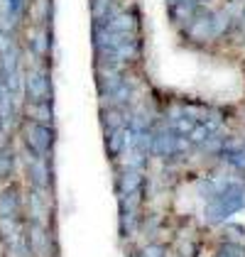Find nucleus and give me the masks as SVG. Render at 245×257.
<instances>
[{
	"label": "nucleus",
	"instance_id": "1a4fd4ad",
	"mask_svg": "<svg viewBox=\"0 0 245 257\" xmlns=\"http://www.w3.org/2000/svg\"><path fill=\"white\" fill-rule=\"evenodd\" d=\"M213 257H245V245L243 242H233V240H223L216 247Z\"/></svg>",
	"mask_w": 245,
	"mask_h": 257
},
{
	"label": "nucleus",
	"instance_id": "20e7f679",
	"mask_svg": "<svg viewBox=\"0 0 245 257\" xmlns=\"http://www.w3.org/2000/svg\"><path fill=\"white\" fill-rule=\"evenodd\" d=\"M25 237H27L32 257H59V242H57V233L52 223L25 218Z\"/></svg>",
	"mask_w": 245,
	"mask_h": 257
},
{
	"label": "nucleus",
	"instance_id": "423d86ee",
	"mask_svg": "<svg viewBox=\"0 0 245 257\" xmlns=\"http://www.w3.org/2000/svg\"><path fill=\"white\" fill-rule=\"evenodd\" d=\"M52 157H37L27 155L25 159V174H27V186L32 189H47L52 191L54 186V172H52Z\"/></svg>",
	"mask_w": 245,
	"mask_h": 257
},
{
	"label": "nucleus",
	"instance_id": "39448f33",
	"mask_svg": "<svg viewBox=\"0 0 245 257\" xmlns=\"http://www.w3.org/2000/svg\"><path fill=\"white\" fill-rule=\"evenodd\" d=\"M0 220L25 223V196L15 181H10L0 189Z\"/></svg>",
	"mask_w": 245,
	"mask_h": 257
},
{
	"label": "nucleus",
	"instance_id": "7ed1b4c3",
	"mask_svg": "<svg viewBox=\"0 0 245 257\" xmlns=\"http://www.w3.org/2000/svg\"><path fill=\"white\" fill-rule=\"evenodd\" d=\"M22 98L25 103L54 100V83L49 74V64H32L22 71Z\"/></svg>",
	"mask_w": 245,
	"mask_h": 257
},
{
	"label": "nucleus",
	"instance_id": "6e6552de",
	"mask_svg": "<svg viewBox=\"0 0 245 257\" xmlns=\"http://www.w3.org/2000/svg\"><path fill=\"white\" fill-rule=\"evenodd\" d=\"M18 152L10 147V145H5V142H0V181H13L15 177V169H18Z\"/></svg>",
	"mask_w": 245,
	"mask_h": 257
},
{
	"label": "nucleus",
	"instance_id": "f03ea898",
	"mask_svg": "<svg viewBox=\"0 0 245 257\" xmlns=\"http://www.w3.org/2000/svg\"><path fill=\"white\" fill-rule=\"evenodd\" d=\"M18 135H20L25 155L52 157L54 145H57V130H54V125H42V122H32V120L22 118L18 122Z\"/></svg>",
	"mask_w": 245,
	"mask_h": 257
},
{
	"label": "nucleus",
	"instance_id": "f257e3e1",
	"mask_svg": "<svg viewBox=\"0 0 245 257\" xmlns=\"http://www.w3.org/2000/svg\"><path fill=\"white\" fill-rule=\"evenodd\" d=\"M245 208V181H228L211 196L206 198V208L204 216L208 223L218 225V223H225L230 216L240 213Z\"/></svg>",
	"mask_w": 245,
	"mask_h": 257
},
{
	"label": "nucleus",
	"instance_id": "0eeeda50",
	"mask_svg": "<svg viewBox=\"0 0 245 257\" xmlns=\"http://www.w3.org/2000/svg\"><path fill=\"white\" fill-rule=\"evenodd\" d=\"M22 118L42 122V125H54V100H37V103H22Z\"/></svg>",
	"mask_w": 245,
	"mask_h": 257
}]
</instances>
